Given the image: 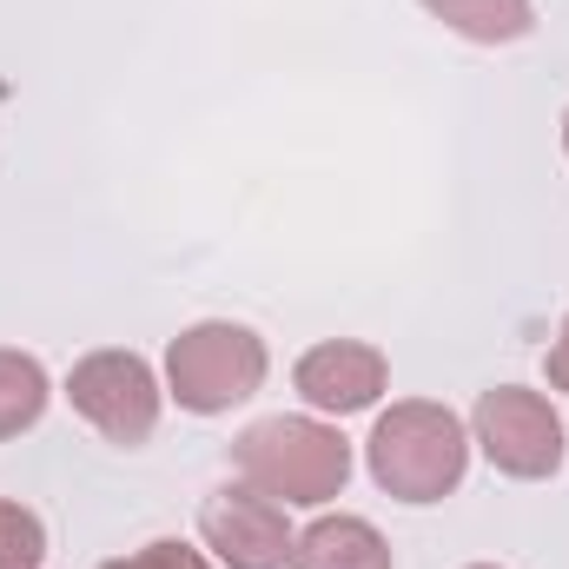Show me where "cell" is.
<instances>
[{
  "instance_id": "6da1fadb",
  "label": "cell",
  "mask_w": 569,
  "mask_h": 569,
  "mask_svg": "<svg viewBox=\"0 0 569 569\" xmlns=\"http://www.w3.org/2000/svg\"><path fill=\"white\" fill-rule=\"evenodd\" d=\"M365 463H371L385 497H398V503H443L463 483V470H470V430L457 425L450 405L405 398V405H391L371 425Z\"/></svg>"
},
{
  "instance_id": "7a4b0ae2",
  "label": "cell",
  "mask_w": 569,
  "mask_h": 569,
  "mask_svg": "<svg viewBox=\"0 0 569 569\" xmlns=\"http://www.w3.org/2000/svg\"><path fill=\"white\" fill-rule=\"evenodd\" d=\"M239 477L284 510H318L351 483V443L318 418H259L232 443Z\"/></svg>"
},
{
  "instance_id": "3957f363",
  "label": "cell",
  "mask_w": 569,
  "mask_h": 569,
  "mask_svg": "<svg viewBox=\"0 0 569 569\" xmlns=\"http://www.w3.org/2000/svg\"><path fill=\"white\" fill-rule=\"evenodd\" d=\"M266 338L232 325V318H206V325H186L172 345H166V391L179 398V411L192 418H219L232 405H246L259 385H266Z\"/></svg>"
},
{
  "instance_id": "277c9868",
  "label": "cell",
  "mask_w": 569,
  "mask_h": 569,
  "mask_svg": "<svg viewBox=\"0 0 569 569\" xmlns=\"http://www.w3.org/2000/svg\"><path fill=\"white\" fill-rule=\"evenodd\" d=\"M67 405L120 450H140L159 425V378L140 351H87L67 371Z\"/></svg>"
},
{
  "instance_id": "5b68a950",
  "label": "cell",
  "mask_w": 569,
  "mask_h": 569,
  "mask_svg": "<svg viewBox=\"0 0 569 569\" xmlns=\"http://www.w3.org/2000/svg\"><path fill=\"white\" fill-rule=\"evenodd\" d=\"M470 430H477L483 457H490L503 477H517V483H543V477L563 470V418L550 411L543 391H523V385L483 391Z\"/></svg>"
},
{
  "instance_id": "8992f818",
  "label": "cell",
  "mask_w": 569,
  "mask_h": 569,
  "mask_svg": "<svg viewBox=\"0 0 569 569\" xmlns=\"http://www.w3.org/2000/svg\"><path fill=\"white\" fill-rule=\"evenodd\" d=\"M199 537L219 557V569H284L291 563V523L284 503L259 497L252 483H226L199 503Z\"/></svg>"
},
{
  "instance_id": "52a82bcc",
  "label": "cell",
  "mask_w": 569,
  "mask_h": 569,
  "mask_svg": "<svg viewBox=\"0 0 569 569\" xmlns=\"http://www.w3.org/2000/svg\"><path fill=\"white\" fill-rule=\"evenodd\" d=\"M385 378H391V365H385V351H378V345H365V338L311 345V351L298 358V371H291L298 398H305L311 411H331V418L371 411V405L385 398Z\"/></svg>"
},
{
  "instance_id": "ba28073f",
  "label": "cell",
  "mask_w": 569,
  "mask_h": 569,
  "mask_svg": "<svg viewBox=\"0 0 569 569\" xmlns=\"http://www.w3.org/2000/svg\"><path fill=\"white\" fill-rule=\"evenodd\" d=\"M291 569H391V543L365 517H318L291 537Z\"/></svg>"
},
{
  "instance_id": "9c48e42d",
  "label": "cell",
  "mask_w": 569,
  "mask_h": 569,
  "mask_svg": "<svg viewBox=\"0 0 569 569\" xmlns=\"http://www.w3.org/2000/svg\"><path fill=\"white\" fill-rule=\"evenodd\" d=\"M430 20H443L450 33L477 40V47H510L537 27V7L530 0H425Z\"/></svg>"
},
{
  "instance_id": "30bf717a",
  "label": "cell",
  "mask_w": 569,
  "mask_h": 569,
  "mask_svg": "<svg viewBox=\"0 0 569 569\" xmlns=\"http://www.w3.org/2000/svg\"><path fill=\"white\" fill-rule=\"evenodd\" d=\"M47 391H53V385H47L40 358H33V351H7V345H0V443L40 425Z\"/></svg>"
},
{
  "instance_id": "8fae6325",
  "label": "cell",
  "mask_w": 569,
  "mask_h": 569,
  "mask_svg": "<svg viewBox=\"0 0 569 569\" xmlns=\"http://www.w3.org/2000/svg\"><path fill=\"white\" fill-rule=\"evenodd\" d=\"M40 557H47V523L27 503L0 497V569H40Z\"/></svg>"
},
{
  "instance_id": "7c38bea8",
  "label": "cell",
  "mask_w": 569,
  "mask_h": 569,
  "mask_svg": "<svg viewBox=\"0 0 569 569\" xmlns=\"http://www.w3.org/2000/svg\"><path fill=\"white\" fill-rule=\"evenodd\" d=\"M100 569H219V563H206V550H192L179 537H159V543H146L133 557H113V563H100Z\"/></svg>"
},
{
  "instance_id": "4fadbf2b",
  "label": "cell",
  "mask_w": 569,
  "mask_h": 569,
  "mask_svg": "<svg viewBox=\"0 0 569 569\" xmlns=\"http://www.w3.org/2000/svg\"><path fill=\"white\" fill-rule=\"evenodd\" d=\"M543 371H550L557 391H569V318H563V331H557V345H550V358H543Z\"/></svg>"
},
{
  "instance_id": "5bb4252c",
  "label": "cell",
  "mask_w": 569,
  "mask_h": 569,
  "mask_svg": "<svg viewBox=\"0 0 569 569\" xmlns=\"http://www.w3.org/2000/svg\"><path fill=\"white\" fill-rule=\"evenodd\" d=\"M563 152H569V113H563Z\"/></svg>"
},
{
  "instance_id": "9a60e30c",
  "label": "cell",
  "mask_w": 569,
  "mask_h": 569,
  "mask_svg": "<svg viewBox=\"0 0 569 569\" xmlns=\"http://www.w3.org/2000/svg\"><path fill=\"white\" fill-rule=\"evenodd\" d=\"M470 569H497V563H470Z\"/></svg>"
}]
</instances>
